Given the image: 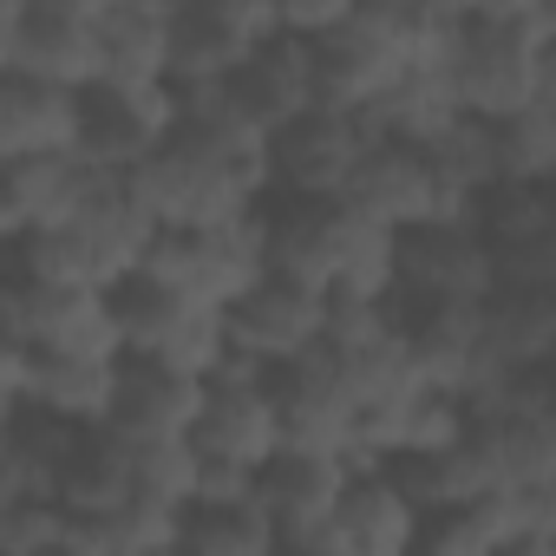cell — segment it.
<instances>
[{"label": "cell", "mask_w": 556, "mask_h": 556, "mask_svg": "<svg viewBox=\"0 0 556 556\" xmlns=\"http://www.w3.org/2000/svg\"><path fill=\"white\" fill-rule=\"evenodd\" d=\"M184 105V99H177ZM131 197L151 210L157 229H197V223H229L268 203V138L236 125L216 105H184L170 138L125 170Z\"/></svg>", "instance_id": "cell-1"}, {"label": "cell", "mask_w": 556, "mask_h": 556, "mask_svg": "<svg viewBox=\"0 0 556 556\" xmlns=\"http://www.w3.org/2000/svg\"><path fill=\"white\" fill-rule=\"evenodd\" d=\"M367 144H374V125L361 112L308 105L302 118H289L268 138V177H275L268 197H341Z\"/></svg>", "instance_id": "cell-17"}, {"label": "cell", "mask_w": 556, "mask_h": 556, "mask_svg": "<svg viewBox=\"0 0 556 556\" xmlns=\"http://www.w3.org/2000/svg\"><path fill=\"white\" fill-rule=\"evenodd\" d=\"M348 458L334 452H302V445H275L255 471V497L275 523V543L282 549H308V536L328 523L341 484H348Z\"/></svg>", "instance_id": "cell-18"}, {"label": "cell", "mask_w": 556, "mask_h": 556, "mask_svg": "<svg viewBox=\"0 0 556 556\" xmlns=\"http://www.w3.org/2000/svg\"><path fill=\"white\" fill-rule=\"evenodd\" d=\"M177 86H79V131H73V151L92 164V170H138L177 125Z\"/></svg>", "instance_id": "cell-12"}, {"label": "cell", "mask_w": 556, "mask_h": 556, "mask_svg": "<svg viewBox=\"0 0 556 556\" xmlns=\"http://www.w3.org/2000/svg\"><path fill=\"white\" fill-rule=\"evenodd\" d=\"M556 354V289H491L478 302V380L517 374V367H549Z\"/></svg>", "instance_id": "cell-20"}, {"label": "cell", "mask_w": 556, "mask_h": 556, "mask_svg": "<svg viewBox=\"0 0 556 556\" xmlns=\"http://www.w3.org/2000/svg\"><path fill=\"white\" fill-rule=\"evenodd\" d=\"M27 348L21 341H8V334H0V426H8L21 406H27Z\"/></svg>", "instance_id": "cell-32"}, {"label": "cell", "mask_w": 556, "mask_h": 556, "mask_svg": "<svg viewBox=\"0 0 556 556\" xmlns=\"http://www.w3.org/2000/svg\"><path fill=\"white\" fill-rule=\"evenodd\" d=\"M112 387H118V354H34L27 361V406L92 432L112 413Z\"/></svg>", "instance_id": "cell-23"}, {"label": "cell", "mask_w": 556, "mask_h": 556, "mask_svg": "<svg viewBox=\"0 0 556 556\" xmlns=\"http://www.w3.org/2000/svg\"><path fill=\"white\" fill-rule=\"evenodd\" d=\"M268 393H275V413H282V445L334 452V458L354 465L361 400H354V387H348V374L334 367L328 348H308L289 367H268Z\"/></svg>", "instance_id": "cell-14"}, {"label": "cell", "mask_w": 556, "mask_h": 556, "mask_svg": "<svg viewBox=\"0 0 556 556\" xmlns=\"http://www.w3.org/2000/svg\"><path fill=\"white\" fill-rule=\"evenodd\" d=\"M491 131H497V177H517V184L556 177V92L504 112Z\"/></svg>", "instance_id": "cell-30"}, {"label": "cell", "mask_w": 556, "mask_h": 556, "mask_svg": "<svg viewBox=\"0 0 556 556\" xmlns=\"http://www.w3.org/2000/svg\"><path fill=\"white\" fill-rule=\"evenodd\" d=\"M14 40H21V0H0V79L14 73Z\"/></svg>", "instance_id": "cell-33"}, {"label": "cell", "mask_w": 556, "mask_h": 556, "mask_svg": "<svg viewBox=\"0 0 556 556\" xmlns=\"http://www.w3.org/2000/svg\"><path fill=\"white\" fill-rule=\"evenodd\" d=\"M282 445V413H275L268 374H210L203 406L190 419L197 465L216 471H262V458Z\"/></svg>", "instance_id": "cell-16"}, {"label": "cell", "mask_w": 556, "mask_h": 556, "mask_svg": "<svg viewBox=\"0 0 556 556\" xmlns=\"http://www.w3.org/2000/svg\"><path fill=\"white\" fill-rule=\"evenodd\" d=\"M223 328H229V354H242V361H255L268 374V367H289L295 354L321 348L328 295L295 282V275H282V268H262L255 282L223 308Z\"/></svg>", "instance_id": "cell-11"}, {"label": "cell", "mask_w": 556, "mask_h": 556, "mask_svg": "<svg viewBox=\"0 0 556 556\" xmlns=\"http://www.w3.org/2000/svg\"><path fill=\"white\" fill-rule=\"evenodd\" d=\"M556 21L549 8L510 14V8H471L458 14L452 40H445V79L458 92V112L471 118H504L543 92H556Z\"/></svg>", "instance_id": "cell-3"}, {"label": "cell", "mask_w": 556, "mask_h": 556, "mask_svg": "<svg viewBox=\"0 0 556 556\" xmlns=\"http://www.w3.org/2000/svg\"><path fill=\"white\" fill-rule=\"evenodd\" d=\"M419 523L426 510L400 491L387 465H354L328 523L308 536V549L315 556H406L419 549Z\"/></svg>", "instance_id": "cell-15"}, {"label": "cell", "mask_w": 556, "mask_h": 556, "mask_svg": "<svg viewBox=\"0 0 556 556\" xmlns=\"http://www.w3.org/2000/svg\"><path fill=\"white\" fill-rule=\"evenodd\" d=\"M341 203L380 229H413L426 216H439V190H432V170H426V151L419 144H400V138H380L361 151V164L348 170L341 184Z\"/></svg>", "instance_id": "cell-19"}, {"label": "cell", "mask_w": 556, "mask_h": 556, "mask_svg": "<svg viewBox=\"0 0 556 556\" xmlns=\"http://www.w3.org/2000/svg\"><path fill=\"white\" fill-rule=\"evenodd\" d=\"M0 334L21 341L27 354H125L112 289L14 275L8 262H0Z\"/></svg>", "instance_id": "cell-7"}, {"label": "cell", "mask_w": 556, "mask_h": 556, "mask_svg": "<svg viewBox=\"0 0 556 556\" xmlns=\"http://www.w3.org/2000/svg\"><path fill=\"white\" fill-rule=\"evenodd\" d=\"M361 8H367V0H275V21H282V34L321 40V34H334L341 21H354Z\"/></svg>", "instance_id": "cell-31"}, {"label": "cell", "mask_w": 556, "mask_h": 556, "mask_svg": "<svg viewBox=\"0 0 556 556\" xmlns=\"http://www.w3.org/2000/svg\"><path fill=\"white\" fill-rule=\"evenodd\" d=\"M177 549H197V556H268L282 543H275V523H268L262 497L242 491V497H190L184 517H177Z\"/></svg>", "instance_id": "cell-28"}, {"label": "cell", "mask_w": 556, "mask_h": 556, "mask_svg": "<svg viewBox=\"0 0 556 556\" xmlns=\"http://www.w3.org/2000/svg\"><path fill=\"white\" fill-rule=\"evenodd\" d=\"M79 131V92L53 79L8 73L0 79V157H27V151H73Z\"/></svg>", "instance_id": "cell-24"}, {"label": "cell", "mask_w": 556, "mask_h": 556, "mask_svg": "<svg viewBox=\"0 0 556 556\" xmlns=\"http://www.w3.org/2000/svg\"><path fill=\"white\" fill-rule=\"evenodd\" d=\"M275 34H282L275 0H184L170 14V86L210 92Z\"/></svg>", "instance_id": "cell-10"}, {"label": "cell", "mask_w": 556, "mask_h": 556, "mask_svg": "<svg viewBox=\"0 0 556 556\" xmlns=\"http://www.w3.org/2000/svg\"><path fill=\"white\" fill-rule=\"evenodd\" d=\"M393 315H400L413 374L426 387H445L465 400L478 380V308H465V302H393Z\"/></svg>", "instance_id": "cell-22"}, {"label": "cell", "mask_w": 556, "mask_h": 556, "mask_svg": "<svg viewBox=\"0 0 556 556\" xmlns=\"http://www.w3.org/2000/svg\"><path fill=\"white\" fill-rule=\"evenodd\" d=\"M112 315H118V348L138 354V361L210 380L229 354L223 308H210V302H197L170 282H151V275H125L112 289Z\"/></svg>", "instance_id": "cell-5"}, {"label": "cell", "mask_w": 556, "mask_h": 556, "mask_svg": "<svg viewBox=\"0 0 556 556\" xmlns=\"http://www.w3.org/2000/svg\"><path fill=\"white\" fill-rule=\"evenodd\" d=\"M413 60H419L413 40L400 27H387L380 14L361 8L354 21H341L334 34L315 40V105H334V112H361L367 118L400 86V73Z\"/></svg>", "instance_id": "cell-13"}, {"label": "cell", "mask_w": 556, "mask_h": 556, "mask_svg": "<svg viewBox=\"0 0 556 556\" xmlns=\"http://www.w3.org/2000/svg\"><path fill=\"white\" fill-rule=\"evenodd\" d=\"M0 184L14 190V210L27 229H53L86 203L99 170L79 151H27V157H0Z\"/></svg>", "instance_id": "cell-26"}, {"label": "cell", "mask_w": 556, "mask_h": 556, "mask_svg": "<svg viewBox=\"0 0 556 556\" xmlns=\"http://www.w3.org/2000/svg\"><path fill=\"white\" fill-rule=\"evenodd\" d=\"M177 99H184V105H216V112H229L236 125L275 138L289 118H302V112L315 105V40L275 34V40H262L229 79H216L210 92H177Z\"/></svg>", "instance_id": "cell-9"}, {"label": "cell", "mask_w": 556, "mask_h": 556, "mask_svg": "<svg viewBox=\"0 0 556 556\" xmlns=\"http://www.w3.org/2000/svg\"><path fill=\"white\" fill-rule=\"evenodd\" d=\"M21 8H40V14H73V21H99L105 0H21Z\"/></svg>", "instance_id": "cell-34"}, {"label": "cell", "mask_w": 556, "mask_h": 556, "mask_svg": "<svg viewBox=\"0 0 556 556\" xmlns=\"http://www.w3.org/2000/svg\"><path fill=\"white\" fill-rule=\"evenodd\" d=\"M203 387L210 380H197V374H177V367L118 354V387H112L105 426L118 439H190V419L203 406Z\"/></svg>", "instance_id": "cell-21"}, {"label": "cell", "mask_w": 556, "mask_h": 556, "mask_svg": "<svg viewBox=\"0 0 556 556\" xmlns=\"http://www.w3.org/2000/svg\"><path fill=\"white\" fill-rule=\"evenodd\" d=\"M452 118H458V92H452V79H445L439 60H413V66L400 73V86L367 112V125H374L380 138H400V144H426V138H439Z\"/></svg>", "instance_id": "cell-29"}, {"label": "cell", "mask_w": 556, "mask_h": 556, "mask_svg": "<svg viewBox=\"0 0 556 556\" xmlns=\"http://www.w3.org/2000/svg\"><path fill=\"white\" fill-rule=\"evenodd\" d=\"M268 268L321 289L328 302H387L393 295V229L354 216L341 197H282L262 203Z\"/></svg>", "instance_id": "cell-2"}, {"label": "cell", "mask_w": 556, "mask_h": 556, "mask_svg": "<svg viewBox=\"0 0 556 556\" xmlns=\"http://www.w3.org/2000/svg\"><path fill=\"white\" fill-rule=\"evenodd\" d=\"M157 223L151 210L131 197L125 177L99 170V184L86 190V203L53 223V229H27L8 255L14 275H47V282H86V289H118L125 275H138L144 249H151Z\"/></svg>", "instance_id": "cell-4"}, {"label": "cell", "mask_w": 556, "mask_h": 556, "mask_svg": "<svg viewBox=\"0 0 556 556\" xmlns=\"http://www.w3.org/2000/svg\"><path fill=\"white\" fill-rule=\"evenodd\" d=\"M177 517L184 510L151 504V497H125V504L86 510V517L66 510V549L73 556H151V549H177Z\"/></svg>", "instance_id": "cell-27"}, {"label": "cell", "mask_w": 556, "mask_h": 556, "mask_svg": "<svg viewBox=\"0 0 556 556\" xmlns=\"http://www.w3.org/2000/svg\"><path fill=\"white\" fill-rule=\"evenodd\" d=\"M14 73H27V79H53V86H73V92L92 86V79H99V21H73V14L21 8Z\"/></svg>", "instance_id": "cell-25"}, {"label": "cell", "mask_w": 556, "mask_h": 556, "mask_svg": "<svg viewBox=\"0 0 556 556\" xmlns=\"http://www.w3.org/2000/svg\"><path fill=\"white\" fill-rule=\"evenodd\" d=\"M491 289H497V262L471 216H426L413 229H393V302L478 308Z\"/></svg>", "instance_id": "cell-8"}, {"label": "cell", "mask_w": 556, "mask_h": 556, "mask_svg": "<svg viewBox=\"0 0 556 556\" xmlns=\"http://www.w3.org/2000/svg\"><path fill=\"white\" fill-rule=\"evenodd\" d=\"M268 268V223L262 210L229 216V223H197V229H157L138 275L151 282H170L210 308H229L255 275Z\"/></svg>", "instance_id": "cell-6"}, {"label": "cell", "mask_w": 556, "mask_h": 556, "mask_svg": "<svg viewBox=\"0 0 556 556\" xmlns=\"http://www.w3.org/2000/svg\"><path fill=\"white\" fill-rule=\"evenodd\" d=\"M21 236H27V223H21V210H14V190L0 184V255H8Z\"/></svg>", "instance_id": "cell-35"}]
</instances>
